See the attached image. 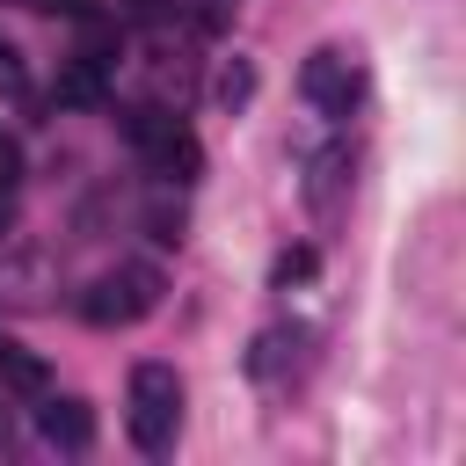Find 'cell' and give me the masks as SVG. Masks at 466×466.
<instances>
[{
	"label": "cell",
	"mask_w": 466,
	"mask_h": 466,
	"mask_svg": "<svg viewBox=\"0 0 466 466\" xmlns=\"http://www.w3.org/2000/svg\"><path fill=\"white\" fill-rule=\"evenodd\" d=\"M175 430H182V379L175 364H131V444L146 459L175 451Z\"/></svg>",
	"instance_id": "obj_1"
},
{
	"label": "cell",
	"mask_w": 466,
	"mask_h": 466,
	"mask_svg": "<svg viewBox=\"0 0 466 466\" xmlns=\"http://www.w3.org/2000/svg\"><path fill=\"white\" fill-rule=\"evenodd\" d=\"M160 306V269L153 262H116V269H102L87 291H80V320L87 328H131V320H146Z\"/></svg>",
	"instance_id": "obj_2"
},
{
	"label": "cell",
	"mask_w": 466,
	"mask_h": 466,
	"mask_svg": "<svg viewBox=\"0 0 466 466\" xmlns=\"http://www.w3.org/2000/svg\"><path fill=\"white\" fill-rule=\"evenodd\" d=\"M299 87H306V102H313V109H328V116H350V102H357V58H350L342 44H320V51L306 58Z\"/></svg>",
	"instance_id": "obj_3"
},
{
	"label": "cell",
	"mask_w": 466,
	"mask_h": 466,
	"mask_svg": "<svg viewBox=\"0 0 466 466\" xmlns=\"http://www.w3.org/2000/svg\"><path fill=\"white\" fill-rule=\"evenodd\" d=\"M36 437L58 444V451H87V444H95V408L73 400V393H58V400L36 408Z\"/></svg>",
	"instance_id": "obj_4"
},
{
	"label": "cell",
	"mask_w": 466,
	"mask_h": 466,
	"mask_svg": "<svg viewBox=\"0 0 466 466\" xmlns=\"http://www.w3.org/2000/svg\"><path fill=\"white\" fill-rule=\"evenodd\" d=\"M102 95H109V66H102V58L80 51V58L58 66V102H66V109H95Z\"/></svg>",
	"instance_id": "obj_5"
},
{
	"label": "cell",
	"mask_w": 466,
	"mask_h": 466,
	"mask_svg": "<svg viewBox=\"0 0 466 466\" xmlns=\"http://www.w3.org/2000/svg\"><path fill=\"white\" fill-rule=\"evenodd\" d=\"M146 153H153V167H160L167 182H197V175H204V146H197L182 124H167V131H160Z\"/></svg>",
	"instance_id": "obj_6"
},
{
	"label": "cell",
	"mask_w": 466,
	"mask_h": 466,
	"mask_svg": "<svg viewBox=\"0 0 466 466\" xmlns=\"http://www.w3.org/2000/svg\"><path fill=\"white\" fill-rule=\"evenodd\" d=\"M0 386H15V393H44V357L0 342Z\"/></svg>",
	"instance_id": "obj_7"
},
{
	"label": "cell",
	"mask_w": 466,
	"mask_h": 466,
	"mask_svg": "<svg viewBox=\"0 0 466 466\" xmlns=\"http://www.w3.org/2000/svg\"><path fill=\"white\" fill-rule=\"evenodd\" d=\"M313 269H320V255H313V248H284V255L269 262V284H277V291H291V284H306Z\"/></svg>",
	"instance_id": "obj_8"
},
{
	"label": "cell",
	"mask_w": 466,
	"mask_h": 466,
	"mask_svg": "<svg viewBox=\"0 0 466 466\" xmlns=\"http://www.w3.org/2000/svg\"><path fill=\"white\" fill-rule=\"evenodd\" d=\"M248 95H255V66H248V58H226V73H218V102L240 109Z\"/></svg>",
	"instance_id": "obj_9"
},
{
	"label": "cell",
	"mask_w": 466,
	"mask_h": 466,
	"mask_svg": "<svg viewBox=\"0 0 466 466\" xmlns=\"http://www.w3.org/2000/svg\"><path fill=\"white\" fill-rule=\"evenodd\" d=\"M291 342H299V335H262V342H255V357H248V371H255V379H269V371L284 364V350H291Z\"/></svg>",
	"instance_id": "obj_10"
},
{
	"label": "cell",
	"mask_w": 466,
	"mask_h": 466,
	"mask_svg": "<svg viewBox=\"0 0 466 466\" xmlns=\"http://www.w3.org/2000/svg\"><path fill=\"white\" fill-rule=\"evenodd\" d=\"M22 87H29V73H22V51L0 36V95H22Z\"/></svg>",
	"instance_id": "obj_11"
},
{
	"label": "cell",
	"mask_w": 466,
	"mask_h": 466,
	"mask_svg": "<svg viewBox=\"0 0 466 466\" xmlns=\"http://www.w3.org/2000/svg\"><path fill=\"white\" fill-rule=\"evenodd\" d=\"M15 182H22V146L0 138V189H15Z\"/></svg>",
	"instance_id": "obj_12"
},
{
	"label": "cell",
	"mask_w": 466,
	"mask_h": 466,
	"mask_svg": "<svg viewBox=\"0 0 466 466\" xmlns=\"http://www.w3.org/2000/svg\"><path fill=\"white\" fill-rule=\"evenodd\" d=\"M153 240H167V248H175V240H182V211H167V204H160V211H153Z\"/></svg>",
	"instance_id": "obj_13"
},
{
	"label": "cell",
	"mask_w": 466,
	"mask_h": 466,
	"mask_svg": "<svg viewBox=\"0 0 466 466\" xmlns=\"http://www.w3.org/2000/svg\"><path fill=\"white\" fill-rule=\"evenodd\" d=\"M44 15H73V22H87V0H36Z\"/></svg>",
	"instance_id": "obj_14"
},
{
	"label": "cell",
	"mask_w": 466,
	"mask_h": 466,
	"mask_svg": "<svg viewBox=\"0 0 466 466\" xmlns=\"http://www.w3.org/2000/svg\"><path fill=\"white\" fill-rule=\"evenodd\" d=\"M7 226H15V204H7V189H0V240H7Z\"/></svg>",
	"instance_id": "obj_15"
},
{
	"label": "cell",
	"mask_w": 466,
	"mask_h": 466,
	"mask_svg": "<svg viewBox=\"0 0 466 466\" xmlns=\"http://www.w3.org/2000/svg\"><path fill=\"white\" fill-rule=\"evenodd\" d=\"M131 15H160V0H131Z\"/></svg>",
	"instance_id": "obj_16"
},
{
	"label": "cell",
	"mask_w": 466,
	"mask_h": 466,
	"mask_svg": "<svg viewBox=\"0 0 466 466\" xmlns=\"http://www.w3.org/2000/svg\"><path fill=\"white\" fill-rule=\"evenodd\" d=\"M0 342H7V335H0Z\"/></svg>",
	"instance_id": "obj_17"
}]
</instances>
